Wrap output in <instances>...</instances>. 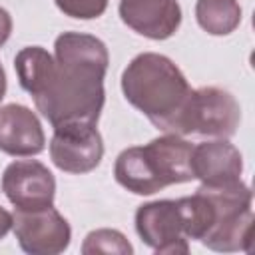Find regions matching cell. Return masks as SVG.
I'll return each mask as SVG.
<instances>
[{"label":"cell","mask_w":255,"mask_h":255,"mask_svg":"<svg viewBox=\"0 0 255 255\" xmlns=\"http://www.w3.org/2000/svg\"><path fill=\"white\" fill-rule=\"evenodd\" d=\"M110 54L106 44L84 32H62L54 42V62L30 94L52 128L96 126L104 110V78Z\"/></svg>","instance_id":"6da1fadb"},{"label":"cell","mask_w":255,"mask_h":255,"mask_svg":"<svg viewBox=\"0 0 255 255\" xmlns=\"http://www.w3.org/2000/svg\"><path fill=\"white\" fill-rule=\"evenodd\" d=\"M122 92L157 129L173 133L191 88L183 72L167 56L141 52L126 66Z\"/></svg>","instance_id":"7a4b0ae2"},{"label":"cell","mask_w":255,"mask_h":255,"mask_svg":"<svg viewBox=\"0 0 255 255\" xmlns=\"http://www.w3.org/2000/svg\"><path fill=\"white\" fill-rule=\"evenodd\" d=\"M191 151L193 145L183 135L165 133L145 145L126 147L116 157L114 177L135 195H153L167 185L193 179Z\"/></svg>","instance_id":"3957f363"},{"label":"cell","mask_w":255,"mask_h":255,"mask_svg":"<svg viewBox=\"0 0 255 255\" xmlns=\"http://www.w3.org/2000/svg\"><path fill=\"white\" fill-rule=\"evenodd\" d=\"M241 122V108L227 90L203 86L191 90L177 118L173 133L229 139Z\"/></svg>","instance_id":"277c9868"},{"label":"cell","mask_w":255,"mask_h":255,"mask_svg":"<svg viewBox=\"0 0 255 255\" xmlns=\"http://www.w3.org/2000/svg\"><path fill=\"white\" fill-rule=\"evenodd\" d=\"M12 217V229L22 251L30 255H58L70 247V223L54 205L42 209L14 207Z\"/></svg>","instance_id":"5b68a950"},{"label":"cell","mask_w":255,"mask_h":255,"mask_svg":"<svg viewBox=\"0 0 255 255\" xmlns=\"http://www.w3.org/2000/svg\"><path fill=\"white\" fill-rule=\"evenodd\" d=\"M50 159L66 173H90L104 157V139L92 124H70L54 128Z\"/></svg>","instance_id":"8992f818"},{"label":"cell","mask_w":255,"mask_h":255,"mask_svg":"<svg viewBox=\"0 0 255 255\" xmlns=\"http://www.w3.org/2000/svg\"><path fill=\"white\" fill-rule=\"evenodd\" d=\"M135 231L155 253L185 255L189 251L175 199H157L139 205L135 211Z\"/></svg>","instance_id":"52a82bcc"},{"label":"cell","mask_w":255,"mask_h":255,"mask_svg":"<svg viewBox=\"0 0 255 255\" xmlns=\"http://www.w3.org/2000/svg\"><path fill=\"white\" fill-rule=\"evenodd\" d=\"M2 191L16 209H42L54 205L56 179L38 159H16L2 173Z\"/></svg>","instance_id":"ba28073f"},{"label":"cell","mask_w":255,"mask_h":255,"mask_svg":"<svg viewBox=\"0 0 255 255\" xmlns=\"http://www.w3.org/2000/svg\"><path fill=\"white\" fill-rule=\"evenodd\" d=\"M118 10L128 28L149 40H167L181 26L177 0H120Z\"/></svg>","instance_id":"9c48e42d"},{"label":"cell","mask_w":255,"mask_h":255,"mask_svg":"<svg viewBox=\"0 0 255 255\" xmlns=\"http://www.w3.org/2000/svg\"><path fill=\"white\" fill-rule=\"evenodd\" d=\"M46 147V135L38 116L22 104L0 108V151L14 157L38 155Z\"/></svg>","instance_id":"30bf717a"},{"label":"cell","mask_w":255,"mask_h":255,"mask_svg":"<svg viewBox=\"0 0 255 255\" xmlns=\"http://www.w3.org/2000/svg\"><path fill=\"white\" fill-rule=\"evenodd\" d=\"M193 179L203 185H227L241 179L243 155L227 139H213L193 145L191 151Z\"/></svg>","instance_id":"8fae6325"},{"label":"cell","mask_w":255,"mask_h":255,"mask_svg":"<svg viewBox=\"0 0 255 255\" xmlns=\"http://www.w3.org/2000/svg\"><path fill=\"white\" fill-rule=\"evenodd\" d=\"M241 6L237 0H197L195 20L211 36H227L241 24Z\"/></svg>","instance_id":"7c38bea8"},{"label":"cell","mask_w":255,"mask_h":255,"mask_svg":"<svg viewBox=\"0 0 255 255\" xmlns=\"http://www.w3.org/2000/svg\"><path fill=\"white\" fill-rule=\"evenodd\" d=\"M251 225H253V211L247 209L229 221L221 223L213 229L201 243L219 253H233V251H251Z\"/></svg>","instance_id":"4fadbf2b"},{"label":"cell","mask_w":255,"mask_h":255,"mask_svg":"<svg viewBox=\"0 0 255 255\" xmlns=\"http://www.w3.org/2000/svg\"><path fill=\"white\" fill-rule=\"evenodd\" d=\"M84 255H96V253H116V255H131L133 247L126 239V235L118 229H96L90 231L82 243Z\"/></svg>","instance_id":"5bb4252c"},{"label":"cell","mask_w":255,"mask_h":255,"mask_svg":"<svg viewBox=\"0 0 255 255\" xmlns=\"http://www.w3.org/2000/svg\"><path fill=\"white\" fill-rule=\"evenodd\" d=\"M54 2L64 16L78 20L100 18L108 8V0H54Z\"/></svg>","instance_id":"9a60e30c"},{"label":"cell","mask_w":255,"mask_h":255,"mask_svg":"<svg viewBox=\"0 0 255 255\" xmlns=\"http://www.w3.org/2000/svg\"><path fill=\"white\" fill-rule=\"evenodd\" d=\"M10 34H12V16L8 14V10L0 6V46L8 42Z\"/></svg>","instance_id":"2e32d148"},{"label":"cell","mask_w":255,"mask_h":255,"mask_svg":"<svg viewBox=\"0 0 255 255\" xmlns=\"http://www.w3.org/2000/svg\"><path fill=\"white\" fill-rule=\"evenodd\" d=\"M12 223H14L12 213H8V211L0 205V239H4V237L8 235V231L12 229Z\"/></svg>","instance_id":"e0dca14e"},{"label":"cell","mask_w":255,"mask_h":255,"mask_svg":"<svg viewBox=\"0 0 255 255\" xmlns=\"http://www.w3.org/2000/svg\"><path fill=\"white\" fill-rule=\"evenodd\" d=\"M4 96H6V72L0 64V102L4 100Z\"/></svg>","instance_id":"ac0fdd59"}]
</instances>
